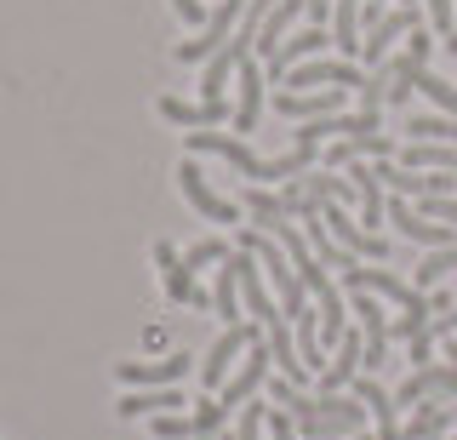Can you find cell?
Returning a JSON list of instances; mask_svg holds the SVG:
<instances>
[{
    "label": "cell",
    "instance_id": "obj_13",
    "mask_svg": "<svg viewBox=\"0 0 457 440\" xmlns=\"http://www.w3.org/2000/svg\"><path fill=\"white\" fill-rule=\"evenodd\" d=\"M161 120L189 126V132H212V126L235 120V109H228L223 97H200V104H183V97H161Z\"/></svg>",
    "mask_w": 457,
    "mask_h": 440
},
{
    "label": "cell",
    "instance_id": "obj_4",
    "mask_svg": "<svg viewBox=\"0 0 457 440\" xmlns=\"http://www.w3.org/2000/svg\"><path fill=\"white\" fill-rule=\"evenodd\" d=\"M257 337H263V326L246 320V326H223V337L206 349V361H200V389H223L228 372L240 366V354H246Z\"/></svg>",
    "mask_w": 457,
    "mask_h": 440
},
{
    "label": "cell",
    "instance_id": "obj_22",
    "mask_svg": "<svg viewBox=\"0 0 457 440\" xmlns=\"http://www.w3.org/2000/svg\"><path fill=\"white\" fill-rule=\"evenodd\" d=\"M314 161H320V149H314V144H292L280 161H269V166H275V183H292V178L314 172Z\"/></svg>",
    "mask_w": 457,
    "mask_h": 440
},
{
    "label": "cell",
    "instance_id": "obj_5",
    "mask_svg": "<svg viewBox=\"0 0 457 440\" xmlns=\"http://www.w3.org/2000/svg\"><path fill=\"white\" fill-rule=\"evenodd\" d=\"M178 189H183V201H189L206 223H240V201H223V195L212 189L195 154H183V166H178Z\"/></svg>",
    "mask_w": 457,
    "mask_h": 440
},
{
    "label": "cell",
    "instance_id": "obj_29",
    "mask_svg": "<svg viewBox=\"0 0 457 440\" xmlns=\"http://www.w3.org/2000/svg\"><path fill=\"white\" fill-rule=\"evenodd\" d=\"M406 52H411L418 63H428V58L440 52V35H428V29H411V35H406Z\"/></svg>",
    "mask_w": 457,
    "mask_h": 440
},
{
    "label": "cell",
    "instance_id": "obj_19",
    "mask_svg": "<svg viewBox=\"0 0 457 440\" xmlns=\"http://www.w3.org/2000/svg\"><path fill=\"white\" fill-rule=\"evenodd\" d=\"M406 144H457V120L452 115H411Z\"/></svg>",
    "mask_w": 457,
    "mask_h": 440
},
{
    "label": "cell",
    "instance_id": "obj_18",
    "mask_svg": "<svg viewBox=\"0 0 457 440\" xmlns=\"http://www.w3.org/2000/svg\"><path fill=\"white\" fill-rule=\"evenodd\" d=\"M212 309H218L223 326H240V275L228 269V258L218 269V280H212Z\"/></svg>",
    "mask_w": 457,
    "mask_h": 440
},
{
    "label": "cell",
    "instance_id": "obj_32",
    "mask_svg": "<svg viewBox=\"0 0 457 440\" xmlns=\"http://www.w3.org/2000/svg\"><path fill=\"white\" fill-rule=\"evenodd\" d=\"M166 344H171V332H166L161 320H149V326H143V349H149V354H161Z\"/></svg>",
    "mask_w": 457,
    "mask_h": 440
},
{
    "label": "cell",
    "instance_id": "obj_17",
    "mask_svg": "<svg viewBox=\"0 0 457 440\" xmlns=\"http://www.w3.org/2000/svg\"><path fill=\"white\" fill-rule=\"evenodd\" d=\"M395 161L411 166V172H452L457 178V144H400Z\"/></svg>",
    "mask_w": 457,
    "mask_h": 440
},
{
    "label": "cell",
    "instance_id": "obj_21",
    "mask_svg": "<svg viewBox=\"0 0 457 440\" xmlns=\"http://www.w3.org/2000/svg\"><path fill=\"white\" fill-rule=\"evenodd\" d=\"M349 315L361 320L366 337H389V315L378 309V297H371V292H349Z\"/></svg>",
    "mask_w": 457,
    "mask_h": 440
},
{
    "label": "cell",
    "instance_id": "obj_20",
    "mask_svg": "<svg viewBox=\"0 0 457 440\" xmlns=\"http://www.w3.org/2000/svg\"><path fill=\"white\" fill-rule=\"evenodd\" d=\"M446 429H457V411L452 406H418V418L406 423L411 440H440Z\"/></svg>",
    "mask_w": 457,
    "mask_h": 440
},
{
    "label": "cell",
    "instance_id": "obj_24",
    "mask_svg": "<svg viewBox=\"0 0 457 440\" xmlns=\"http://www.w3.org/2000/svg\"><path fill=\"white\" fill-rule=\"evenodd\" d=\"M223 423H228V406L218 401V394L195 406V440H212V435H223Z\"/></svg>",
    "mask_w": 457,
    "mask_h": 440
},
{
    "label": "cell",
    "instance_id": "obj_2",
    "mask_svg": "<svg viewBox=\"0 0 457 440\" xmlns=\"http://www.w3.org/2000/svg\"><path fill=\"white\" fill-rule=\"evenodd\" d=\"M228 269L240 275V303H246V315H252L257 326H263V332H269V326H280V320H286V309L275 303V297H269L275 286H269L263 263H257L246 246H235V252H228Z\"/></svg>",
    "mask_w": 457,
    "mask_h": 440
},
{
    "label": "cell",
    "instance_id": "obj_34",
    "mask_svg": "<svg viewBox=\"0 0 457 440\" xmlns=\"http://www.w3.org/2000/svg\"><path fill=\"white\" fill-rule=\"evenodd\" d=\"M446 344V366H457V337H440Z\"/></svg>",
    "mask_w": 457,
    "mask_h": 440
},
{
    "label": "cell",
    "instance_id": "obj_6",
    "mask_svg": "<svg viewBox=\"0 0 457 440\" xmlns=\"http://www.w3.org/2000/svg\"><path fill=\"white\" fill-rule=\"evenodd\" d=\"M154 263H161L166 303H178V309H189V303H195V309H206V303H212V292L189 275V263H183V252L171 246V240H154Z\"/></svg>",
    "mask_w": 457,
    "mask_h": 440
},
{
    "label": "cell",
    "instance_id": "obj_35",
    "mask_svg": "<svg viewBox=\"0 0 457 440\" xmlns=\"http://www.w3.org/2000/svg\"><path fill=\"white\" fill-rule=\"evenodd\" d=\"M395 6H418V0H395Z\"/></svg>",
    "mask_w": 457,
    "mask_h": 440
},
{
    "label": "cell",
    "instance_id": "obj_27",
    "mask_svg": "<svg viewBox=\"0 0 457 440\" xmlns=\"http://www.w3.org/2000/svg\"><path fill=\"white\" fill-rule=\"evenodd\" d=\"M423 12H428V23H435V35L446 40L452 35V18H457V0H423Z\"/></svg>",
    "mask_w": 457,
    "mask_h": 440
},
{
    "label": "cell",
    "instance_id": "obj_33",
    "mask_svg": "<svg viewBox=\"0 0 457 440\" xmlns=\"http://www.w3.org/2000/svg\"><path fill=\"white\" fill-rule=\"evenodd\" d=\"M383 12H389L383 0H366V6H361V29H378V23H383Z\"/></svg>",
    "mask_w": 457,
    "mask_h": 440
},
{
    "label": "cell",
    "instance_id": "obj_23",
    "mask_svg": "<svg viewBox=\"0 0 457 440\" xmlns=\"http://www.w3.org/2000/svg\"><path fill=\"white\" fill-rule=\"evenodd\" d=\"M228 252H235V246H228V240H218V235H206V240H195V246L183 252V263H189V275H195V269H212V263H223Z\"/></svg>",
    "mask_w": 457,
    "mask_h": 440
},
{
    "label": "cell",
    "instance_id": "obj_26",
    "mask_svg": "<svg viewBox=\"0 0 457 440\" xmlns=\"http://www.w3.org/2000/svg\"><path fill=\"white\" fill-rule=\"evenodd\" d=\"M154 440H195V418L161 411V418H154Z\"/></svg>",
    "mask_w": 457,
    "mask_h": 440
},
{
    "label": "cell",
    "instance_id": "obj_10",
    "mask_svg": "<svg viewBox=\"0 0 457 440\" xmlns=\"http://www.w3.org/2000/svg\"><path fill=\"white\" fill-rule=\"evenodd\" d=\"M195 372V354H166V361H120L114 378L126 389H178L183 378Z\"/></svg>",
    "mask_w": 457,
    "mask_h": 440
},
{
    "label": "cell",
    "instance_id": "obj_7",
    "mask_svg": "<svg viewBox=\"0 0 457 440\" xmlns=\"http://www.w3.org/2000/svg\"><path fill=\"white\" fill-rule=\"evenodd\" d=\"M411 29H423V23H418V6H389V12H383V23H378V29H366V40H361L366 75L389 63V58H395V40H406Z\"/></svg>",
    "mask_w": 457,
    "mask_h": 440
},
{
    "label": "cell",
    "instance_id": "obj_12",
    "mask_svg": "<svg viewBox=\"0 0 457 440\" xmlns=\"http://www.w3.org/2000/svg\"><path fill=\"white\" fill-rule=\"evenodd\" d=\"M400 144L383 132H354V137H332V144L320 149L326 166H354V161H395Z\"/></svg>",
    "mask_w": 457,
    "mask_h": 440
},
{
    "label": "cell",
    "instance_id": "obj_9",
    "mask_svg": "<svg viewBox=\"0 0 457 440\" xmlns=\"http://www.w3.org/2000/svg\"><path fill=\"white\" fill-rule=\"evenodd\" d=\"M269 372H275V354H269V337H257V344L246 349V361H240V372H228V383L218 389V401H223L228 411H240V406H246L252 394L269 383Z\"/></svg>",
    "mask_w": 457,
    "mask_h": 440
},
{
    "label": "cell",
    "instance_id": "obj_3",
    "mask_svg": "<svg viewBox=\"0 0 457 440\" xmlns=\"http://www.w3.org/2000/svg\"><path fill=\"white\" fill-rule=\"evenodd\" d=\"M240 18H246V0H218V6H212V18L195 29V40H178V46H171V58H178V63H206L212 52H218L223 40L240 29Z\"/></svg>",
    "mask_w": 457,
    "mask_h": 440
},
{
    "label": "cell",
    "instance_id": "obj_30",
    "mask_svg": "<svg viewBox=\"0 0 457 440\" xmlns=\"http://www.w3.org/2000/svg\"><path fill=\"white\" fill-rule=\"evenodd\" d=\"M171 12H178V18L189 23V29H200V23L212 18V6H206V0H171Z\"/></svg>",
    "mask_w": 457,
    "mask_h": 440
},
{
    "label": "cell",
    "instance_id": "obj_15",
    "mask_svg": "<svg viewBox=\"0 0 457 440\" xmlns=\"http://www.w3.org/2000/svg\"><path fill=\"white\" fill-rule=\"evenodd\" d=\"M240 75V104H235V132H257V115H263V87H269V75H263V63L246 58L235 69Z\"/></svg>",
    "mask_w": 457,
    "mask_h": 440
},
{
    "label": "cell",
    "instance_id": "obj_1",
    "mask_svg": "<svg viewBox=\"0 0 457 440\" xmlns=\"http://www.w3.org/2000/svg\"><path fill=\"white\" fill-rule=\"evenodd\" d=\"M292 418H297V435L303 440H349V435H366L371 411L354 394H303Z\"/></svg>",
    "mask_w": 457,
    "mask_h": 440
},
{
    "label": "cell",
    "instance_id": "obj_28",
    "mask_svg": "<svg viewBox=\"0 0 457 440\" xmlns=\"http://www.w3.org/2000/svg\"><path fill=\"white\" fill-rule=\"evenodd\" d=\"M269 440H303L297 435V418L286 406H269Z\"/></svg>",
    "mask_w": 457,
    "mask_h": 440
},
{
    "label": "cell",
    "instance_id": "obj_8",
    "mask_svg": "<svg viewBox=\"0 0 457 440\" xmlns=\"http://www.w3.org/2000/svg\"><path fill=\"white\" fill-rule=\"evenodd\" d=\"M320 218H326V229H332L337 246H349L361 263H383V258H389V240L371 235L366 223H361V218H349V212H343L337 201H326V206H320Z\"/></svg>",
    "mask_w": 457,
    "mask_h": 440
},
{
    "label": "cell",
    "instance_id": "obj_16",
    "mask_svg": "<svg viewBox=\"0 0 457 440\" xmlns=\"http://www.w3.org/2000/svg\"><path fill=\"white\" fill-rule=\"evenodd\" d=\"M240 206H246L252 229H269V235H275L280 223H292V212H286V201H280L275 189H269V183H252V189L240 195Z\"/></svg>",
    "mask_w": 457,
    "mask_h": 440
},
{
    "label": "cell",
    "instance_id": "obj_36",
    "mask_svg": "<svg viewBox=\"0 0 457 440\" xmlns=\"http://www.w3.org/2000/svg\"><path fill=\"white\" fill-rule=\"evenodd\" d=\"M212 440H235V435H212Z\"/></svg>",
    "mask_w": 457,
    "mask_h": 440
},
{
    "label": "cell",
    "instance_id": "obj_25",
    "mask_svg": "<svg viewBox=\"0 0 457 440\" xmlns=\"http://www.w3.org/2000/svg\"><path fill=\"white\" fill-rule=\"evenodd\" d=\"M235 440H269V406L263 401H246V406H240Z\"/></svg>",
    "mask_w": 457,
    "mask_h": 440
},
{
    "label": "cell",
    "instance_id": "obj_31",
    "mask_svg": "<svg viewBox=\"0 0 457 440\" xmlns=\"http://www.w3.org/2000/svg\"><path fill=\"white\" fill-rule=\"evenodd\" d=\"M406 361L418 366V372H423V366H435V337H428V332H423V337H411V354H406Z\"/></svg>",
    "mask_w": 457,
    "mask_h": 440
},
{
    "label": "cell",
    "instance_id": "obj_11",
    "mask_svg": "<svg viewBox=\"0 0 457 440\" xmlns=\"http://www.w3.org/2000/svg\"><path fill=\"white\" fill-rule=\"evenodd\" d=\"M343 286H349V292H371V297H389V303H400V309H418L423 303V292L411 286V280L389 275V269H371V263L343 269Z\"/></svg>",
    "mask_w": 457,
    "mask_h": 440
},
{
    "label": "cell",
    "instance_id": "obj_14",
    "mask_svg": "<svg viewBox=\"0 0 457 440\" xmlns=\"http://www.w3.org/2000/svg\"><path fill=\"white\" fill-rule=\"evenodd\" d=\"M275 109L280 120H326V115H343V87L332 92H275Z\"/></svg>",
    "mask_w": 457,
    "mask_h": 440
}]
</instances>
